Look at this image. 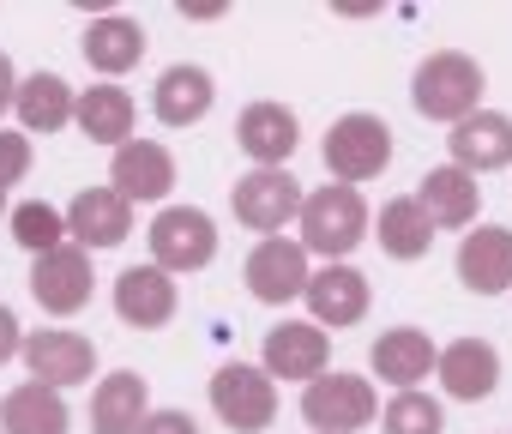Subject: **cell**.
<instances>
[{
	"mask_svg": "<svg viewBox=\"0 0 512 434\" xmlns=\"http://www.w3.org/2000/svg\"><path fill=\"white\" fill-rule=\"evenodd\" d=\"M296 224H302V248H308V254H320L326 266H344V260L368 242V199H362L356 187H344V181L314 187Z\"/></svg>",
	"mask_w": 512,
	"mask_h": 434,
	"instance_id": "cell-1",
	"label": "cell"
},
{
	"mask_svg": "<svg viewBox=\"0 0 512 434\" xmlns=\"http://www.w3.org/2000/svg\"><path fill=\"white\" fill-rule=\"evenodd\" d=\"M410 103L422 121H440V127H458L476 115L482 103V67L464 55V49H434L416 79H410Z\"/></svg>",
	"mask_w": 512,
	"mask_h": 434,
	"instance_id": "cell-2",
	"label": "cell"
},
{
	"mask_svg": "<svg viewBox=\"0 0 512 434\" xmlns=\"http://www.w3.org/2000/svg\"><path fill=\"white\" fill-rule=\"evenodd\" d=\"M320 157H326L332 181L362 187V181H374V175L392 169V127H386L380 115H368V109H350V115H338V121L326 127Z\"/></svg>",
	"mask_w": 512,
	"mask_h": 434,
	"instance_id": "cell-3",
	"label": "cell"
},
{
	"mask_svg": "<svg viewBox=\"0 0 512 434\" xmlns=\"http://www.w3.org/2000/svg\"><path fill=\"white\" fill-rule=\"evenodd\" d=\"M145 242H151V266H163L169 278L205 272L217 260V224H211V211H199V205H163L151 217Z\"/></svg>",
	"mask_w": 512,
	"mask_h": 434,
	"instance_id": "cell-4",
	"label": "cell"
},
{
	"mask_svg": "<svg viewBox=\"0 0 512 434\" xmlns=\"http://www.w3.org/2000/svg\"><path fill=\"white\" fill-rule=\"evenodd\" d=\"M211 410L235 428V434H260L272 428L278 416V380L266 368H253V362H223L211 374Z\"/></svg>",
	"mask_w": 512,
	"mask_h": 434,
	"instance_id": "cell-5",
	"label": "cell"
},
{
	"mask_svg": "<svg viewBox=\"0 0 512 434\" xmlns=\"http://www.w3.org/2000/svg\"><path fill=\"white\" fill-rule=\"evenodd\" d=\"M302 205H308V193L290 169H247L235 181V217L260 236H278L284 224H296Z\"/></svg>",
	"mask_w": 512,
	"mask_h": 434,
	"instance_id": "cell-6",
	"label": "cell"
},
{
	"mask_svg": "<svg viewBox=\"0 0 512 434\" xmlns=\"http://www.w3.org/2000/svg\"><path fill=\"white\" fill-rule=\"evenodd\" d=\"M91 290H97V278H91V254L79 242H61L55 254L31 260V296H37L43 314L67 320V314H79L91 302Z\"/></svg>",
	"mask_w": 512,
	"mask_h": 434,
	"instance_id": "cell-7",
	"label": "cell"
},
{
	"mask_svg": "<svg viewBox=\"0 0 512 434\" xmlns=\"http://www.w3.org/2000/svg\"><path fill=\"white\" fill-rule=\"evenodd\" d=\"M374 386L362 374H320L308 392H302V416L314 434H350V428H368L374 422Z\"/></svg>",
	"mask_w": 512,
	"mask_h": 434,
	"instance_id": "cell-8",
	"label": "cell"
},
{
	"mask_svg": "<svg viewBox=\"0 0 512 434\" xmlns=\"http://www.w3.org/2000/svg\"><path fill=\"white\" fill-rule=\"evenodd\" d=\"M25 368L31 380L43 386H85L97 374V344L85 332H67V326H43V332H25Z\"/></svg>",
	"mask_w": 512,
	"mask_h": 434,
	"instance_id": "cell-9",
	"label": "cell"
},
{
	"mask_svg": "<svg viewBox=\"0 0 512 434\" xmlns=\"http://www.w3.org/2000/svg\"><path fill=\"white\" fill-rule=\"evenodd\" d=\"M308 284H314V272H308V248L296 236H266L247 254V290L260 302H272V308L308 296Z\"/></svg>",
	"mask_w": 512,
	"mask_h": 434,
	"instance_id": "cell-10",
	"label": "cell"
},
{
	"mask_svg": "<svg viewBox=\"0 0 512 434\" xmlns=\"http://www.w3.org/2000/svg\"><path fill=\"white\" fill-rule=\"evenodd\" d=\"M326 356H332V332L314 326V320H278L266 332V374L272 380H320L326 374Z\"/></svg>",
	"mask_w": 512,
	"mask_h": 434,
	"instance_id": "cell-11",
	"label": "cell"
},
{
	"mask_svg": "<svg viewBox=\"0 0 512 434\" xmlns=\"http://www.w3.org/2000/svg\"><path fill=\"white\" fill-rule=\"evenodd\" d=\"M235 145L253 157V169H284L302 145V127H296V109L284 103H247L241 121H235Z\"/></svg>",
	"mask_w": 512,
	"mask_h": 434,
	"instance_id": "cell-12",
	"label": "cell"
},
{
	"mask_svg": "<svg viewBox=\"0 0 512 434\" xmlns=\"http://www.w3.org/2000/svg\"><path fill=\"white\" fill-rule=\"evenodd\" d=\"M133 230V199H121L115 187H79L67 205V236L79 248H121Z\"/></svg>",
	"mask_w": 512,
	"mask_h": 434,
	"instance_id": "cell-13",
	"label": "cell"
},
{
	"mask_svg": "<svg viewBox=\"0 0 512 434\" xmlns=\"http://www.w3.org/2000/svg\"><path fill=\"white\" fill-rule=\"evenodd\" d=\"M109 187H115L121 199H133V205H157V199L175 187V157H169V145H157V139L121 145L115 163H109Z\"/></svg>",
	"mask_w": 512,
	"mask_h": 434,
	"instance_id": "cell-14",
	"label": "cell"
},
{
	"mask_svg": "<svg viewBox=\"0 0 512 434\" xmlns=\"http://www.w3.org/2000/svg\"><path fill=\"white\" fill-rule=\"evenodd\" d=\"M458 284L476 290V296L512 290V230L506 224H476L458 242Z\"/></svg>",
	"mask_w": 512,
	"mask_h": 434,
	"instance_id": "cell-15",
	"label": "cell"
},
{
	"mask_svg": "<svg viewBox=\"0 0 512 434\" xmlns=\"http://www.w3.org/2000/svg\"><path fill=\"white\" fill-rule=\"evenodd\" d=\"M175 278L163 272V266H127L121 278H115V314L127 320V326H139V332H157V326H169L175 320Z\"/></svg>",
	"mask_w": 512,
	"mask_h": 434,
	"instance_id": "cell-16",
	"label": "cell"
},
{
	"mask_svg": "<svg viewBox=\"0 0 512 434\" xmlns=\"http://www.w3.org/2000/svg\"><path fill=\"white\" fill-rule=\"evenodd\" d=\"M151 416V380L133 368H115L91 392V434H139Z\"/></svg>",
	"mask_w": 512,
	"mask_h": 434,
	"instance_id": "cell-17",
	"label": "cell"
},
{
	"mask_svg": "<svg viewBox=\"0 0 512 434\" xmlns=\"http://www.w3.org/2000/svg\"><path fill=\"white\" fill-rule=\"evenodd\" d=\"M211 103H217V79H211L205 67L175 61V67H163V73H157L151 109H157V121H163V127H193V121H205V115H211Z\"/></svg>",
	"mask_w": 512,
	"mask_h": 434,
	"instance_id": "cell-18",
	"label": "cell"
},
{
	"mask_svg": "<svg viewBox=\"0 0 512 434\" xmlns=\"http://www.w3.org/2000/svg\"><path fill=\"white\" fill-rule=\"evenodd\" d=\"M446 151H452V163L470 169V175H482V169H506V163H512V115H500V109H476L470 121H458V127L446 133Z\"/></svg>",
	"mask_w": 512,
	"mask_h": 434,
	"instance_id": "cell-19",
	"label": "cell"
},
{
	"mask_svg": "<svg viewBox=\"0 0 512 434\" xmlns=\"http://www.w3.org/2000/svg\"><path fill=\"white\" fill-rule=\"evenodd\" d=\"M416 199H422V211L434 217V230H470V224H476V211H482V187H476V175L458 169V163L428 169Z\"/></svg>",
	"mask_w": 512,
	"mask_h": 434,
	"instance_id": "cell-20",
	"label": "cell"
},
{
	"mask_svg": "<svg viewBox=\"0 0 512 434\" xmlns=\"http://www.w3.org/2000/svg\"><path fill=\"white\" fill-rule=\"evenodd\" d=\"M440 368V350L422 326H392L374 338V374L392 380L398 392H416V380H428Z\"/></svg>",
	"mask_w": 512,
	"mask_h": 434,
	"instance_id": "cell-21",
	"label": "cell"
},
{
	"mask_svg": "<svg viewBox=\"0 0 512 434\" xmlns=\"http://www.w3.org/2000/svg\"><path fill=\"white\" fill-rule=\"evenodd\" d=\"M440 386L452 392V398H464V404H482L494 386H500V350L488 344V338H458V344H446L440 350Z\"/></svg>",
	"mask_w": 512,
	"mask_h": 434,
	"instance_id": "cell-22",
	"label": "cell"
},
{
	"mask_svg": "<svg viewBox=\"0 0 512 434\" xmlns=\"http://www.w3.org/2000/svg\"><path fill=\"white\" fill-rule=\"evenodd\" d=\"M73 121H79V133H85V139L115 145V151L139 139V133H133V127H139V109H133V97H127L121 85H109V79L79 91V115H73Z\"/></svg>",
	"mask_w": 512,
	"mask_h": 434,
	"instance_id": "cell-23",
	"label": "cell"
},
{
	"mask_svg": "<svg viewBox=\"0 0 512 434\" xmlns=\"http://www.w3.org/2000/svg\"><path fill=\"white\" fill-rule=\"evenodd\" d=\"M368 296L374 290L356 266H326L308 284V314H314V326H356L368 314Z\"/></svg>",
	"mask_w": 512,
	"mask_h": 434,
	"instance_id": "cell-24",
	"label": "cell"
},
{
	"mask_svg": "<svg viewBox=\"0 0 512 434\" xmlns=\"http://www.w3.org/2000/svg\"><path fill=\"white\" fill-rule=\"evenodd\" d=\"M73 416H67V398L43 380H25L19 392L0 398V434H67Z\"/></svg>",
	"mask_w": 512,
	"mask_h": 434,
	"instance_id": "cell-25",
	"label": "cell"
},
{
	"mask_svg": "<svg viewBox=\"0 0 512 434\" xmlns=\"http://www.w3.org/2000/svg\"><path fill=\"white\" fill-rule=\"evenodd\" d=\"M374 242H380L392 260H422V254L434 248V217L422 211L416 193H398V199H386L380 217H374Z\"/></svg>",
	"mask_w": 512,
	"mask_h": 434,
	"instance_id": "cell-26",
	"label": "cell"
},
{
	"mask_svg": "<svg viewBox=\"0 0 512 434\" xmlns=\"http://www.w3.org/2000/svg\"><path fill=\"white\" fill-rule=\"evenodd\" d=\"M85 61L115 85V73H133L139 67V55H145V31L133 25V19H121V13H103V19H91L85 25Z\"/></svg>",
	"mask_w": 512,
	"mask_h": 434,
	"instance_id": "cell-27",
	"label": "cell"
},
{
	"mask_svg": "<svg viewBox=\"0 0 512 434\" xmlns=\"http://www.w3.org/2000/svg\"><path fill=\"white\" fill-rule=\"evenodd\" d=\"M19 121H25V133H61L73 115H79V91L61 79V73H31L25 85H19Z\"/></svg>",
	"mask_w": 512,
	"mask_h": 434,
	"instance_id": "cell-28",
	"label": "cell"
},
{
	"mask_svg": "<svg viewBox=\"0 0 512 434\" xmlns=\"http://www.w3.org/2000/svg\"><path fill=\"white\" fill-rule=\"evenodd\" d=\"M13 242H19L25 254H55V248L67 242V211H55V205H43V199L13 205Z\"/></svg>",
	"mask_w": 512,
	"mask_h": 434,
	"instance_id": "cell-29",
	"label": "cell"
},
{
	"mask_svg": "<svg viewBox=\"0 0 512 434\" xmlns=\"http://www.w3.org/2000/svg\"><path fill=\"white\" fill-rule=\"evenodd\" d=\"M380 422H386V434H440L446 428V416H440V404L428 392H392Z\"/></svg>",
	"mask_w": 512,
	"mask_h": 434,
	"instance_id": "cell-30",
	"label": "cell"
},
{
	"mask_svg": "<svg viewBox=\"0 0 512 434\" xmlns=\"http://www.w3.org/2000/svg\"><path fill=\"white\" fill-rule=\"evenodd\" d=\"M31 175V133H13V127H0V193H7L13 181Z\"/></svg>",
	"mask_w": 512,
	"mask_h": 434,
	"instance_id": "cell-31",
	"label": "cell"
},
{
	"mask_svg": "<svg viewBox=\"0 0 512 434\" xmlns=\"http://www.w3.org/2000/svg\"><path fill=\"white\" fill-rule=\"evenodd\" d=\"M139 434H199V422H193L187 410H151Z\"/></svg>",
	"mask_w": 512,
	"mask_h": 434,
	"instance_id": "cell-32",
	"label": "cell"
},
{
	"mask_svg": "<svg viewBox=\"0 0 512 434\" xmlns=\"http://www.w3.org/2000/svg\"><path fill=\"white\" fill-rule=\"evenodd\" d=\"M13 356H25V332H19V314L0 302V362H13Z\"/></svg>",
	"mask_w": 512,
	"mask_h": 434,
	"instance_id": "cell-33",
	"label": "cell"
},
{
	"mask_svg": "<svg viewBox=\"0 0 512 434\" xmlns=\"http://www.w3.org/2000/svg\"><path fill=\"white\" fill-rule=\"evenodd\" d=\"M19 85H25V79L13 73V61H7V55H0V115H7V109L19 103Z\"/></svg>",
	"mask_w": 512,
	"mask_h": 434,
	"instance_id": "cell-34",
	"label": "cell"
},
{
	"mask_svg": "<svg viewBox=\"0 0 512 434\" xmlns=\"http://www.w3.org/2000/svg\"><path fill=\"white\" fill-rule=\"evenodd\" d=\"M0 211H7V193H0Z\"/></svg>",
	"mask_w": 512,
	"mask_h": 434,
	"instance_id": "cell-35",
	"label": "cell"
}]
</instances>
